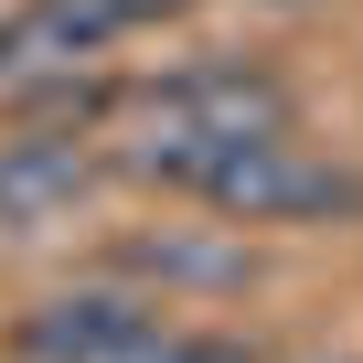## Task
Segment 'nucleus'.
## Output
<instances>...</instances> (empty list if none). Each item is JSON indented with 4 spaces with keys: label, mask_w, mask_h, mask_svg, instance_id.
Segmentation results:
<instances>
[{
    "label": "nucleus",
    "mask_w": 363,
    "mask_h": 363,
    "mask_svg": "<svg viewBox=\"0 0 363 363\" xmlns=\"http://www.w3.org/2000/svg\"><path fill=\"white\" fill-rule=\"evenodd\" d=\"M128 182H160V193L203 203L225 225H352L363 214V171L310 150L299 128H267V139H128L118 150Z\"/></svg>",
    "instance_id": "f257e3e1"
},
{
    "label": "nucleus",
    "mask_w": 363,
    "mask_h": 363,
    "mask_svg": "<svg viewBox=\"0 0 363 363\" xmlns=\"http://www.w3.org/2000/svg\"><path fill=\"white\" fill-rule=\"evenodd\" d=\"M128 118L139 139H267V128H299V86L267 65V54H193V65H160L150 86H128Z\"/></svg>",
    "instance_id": "f03ea898"
},
{
    "label": "nucleus",
    "mask_w": 363,
    "mask_h": 363,
    "mask_svg": "<svg viewBox=\"0 0 363 363\" xmlns=\"http://www.w3.org/2000/svg\"><path fill=\"white\" fill-rule=\"evenodd\" d=\"M160 331H171V310L139 289H54L43 310H22L11 342H22V363H150Z\"/></svg>",
    "instance_id": "7ed1b4c3"
},
{
    "label": "nucleus",
    "mask_w": 363,
    "mask_h": 363,
    "mask_svg": "<svg viewBox=\"0 0 363 363\" xmlns=\"http://www.w3.org/2000/svg\"><path fill=\"white\" fill-rule=\"evenodd\" d=\"M107 278L118 289L139 278V299H160V310H171V289L182 299H225V289H257V246H235L214 225H160V235H118Z\"/></svg>",
    "instance_id": "20e7f679"
},
{
    "label": "nucleus",
    "mask_w": 363,
    "mask_h": 363,
    "mask_svg": "<svg viewBox=\"0 0 363 363\" xmlns=\"http://www.w3.org/2000/svg\"><path fill=\"white\" fill-rule=\"evenodd\" d=\"M96 193V150L54 139V128H11L0 139V235H43Z\"/></svg>",
    "instance_id": "39448f33"
},
{
    "label": "nucleus",
    "mask_w": 363,
    "mask_h": 363,
    "mask_svg": "<svg viewBox=\"0 0 363 363\" xmlns=\"http://www.w3.org/2000/svg\"><path fill=\"white\" fill-rule=\"evenodd\" d=\"M150 363H267V352H257L246 331H182V320H171Z\"/></svg>",
    "instance_id": "423d86ee"
},
{
    "label": "nucleus",
    "mask_w": 363,
    "mask_h": 363,
    "mask_svg": "<svg viewBox=\"0 0 363 363\" xmlns=\"http://www.w3.org/2000/svg\"><path fill=\"white\" fill-rule=\"evenodd\" d=\"M171 11H193V0H86V22H96L107 43H128V33H150V22H171Z\"/></svg>",
    "instance_id": "0eeeda50"
},
{
    "label": "nucleus",
    "mask_w": 363,
    "mask_h": 363,
    "mask_svg": "<svg viewBox=\"0 0 363 363\" xmlns=\"http://www.w3.org/2000/svg\"><path fill=\"white\" fill-rule=\"evenodd\" d=\"M267 11H299V0H267Z\"/></svg>",
    "instance_id": "6e6552de"
}]
</instances>
